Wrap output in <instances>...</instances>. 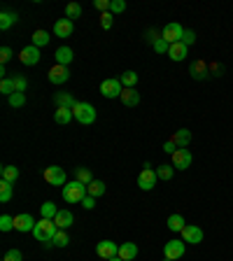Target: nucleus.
<instances>
[{"instance_id":"obj_4","label":"nucleus","mask_w":233,"mask_h":261,"mask_svg":"<svg viewBox=\"0 0 233 261\" xmlns=\"http://www.w3.org/2000/svg\"><path fill=\"white\" fill-rule=\"evenodd\" d=\"M42 177H45L47 184H52V187H65L68 184V177H65V171L63 168H58V166H49V168H45V173H42Z\"/></svg>"},{"instance_id":"obj_3","label":"nucleus","mask_w":233,"mask_h":261,"mask_svg":"<svg viewBox=\"0 0 233 261\" xmlns=\"http://www.w3.org/2000/svg\"><path fill=\"white\" fill-rule=\"evenodd\" d=\"M72 115H75V119H77L80 124H84V126L96 121V108H93L91 103H77L75 110H72Z\"/></svg>"},{"instance_id":"obj_8","label":"nucleus","mask_w":233,"mask_h":261,"mask_svg":"<svg viewBox=\"0 0 233 261\" xmlns=\"http://www.w3.org/2000/svg\"><path fill=\"white\" fill-rule=\"evenodd\" d=\"M121 91H124V84L119 80H105L100 84V93H103L105 98H119Z\"/></svg>"},{"instance_id":"obj_34","label":"nucleus","mask_w":233,"mask_h":261,"mask_svg":"<svg viewBox=\"0 0 233 261\" xmlns=\"http://www.w3.org/2000/svg\"><path fill=\"white\" fill-rule=\"evenodd\" d=\"M49 37H52V35H49L47 30H42V28H40V30H35V33H33V45L40 49V47L49 45Z\"/></svg>"},{"instance_id":"obj_9","label":"nucleus","mask_w":233,"mask_h":261,"mask_svg":"<svg viewBox=\"0 0 233 261\" xmlns=\"http://www.w3.org/2000/svg\"><path fill=\"white\" fill-rule=\"evenodd\" d=\"M182 240L189 245H201L203 243V231L201 226H194V224H187L182 229Z\"/></svg>"},{"instance_id":"obj_36","label":"nucleus","mask_w":233,"mask_h":261,"mask_svg":"<svg viewBox=\"0 0 233 261\" xmlns=\"http://www.w3.org/2000/svg\"><path fill=\"white\" fill-rule=\"evenodd\" d=\"M0 91H2L7 98L12 96V93H17V91H14V80H12V77H5V80L0 82Z\"/></svg>"},{"instance_id":"obj_35","label":"nucleus","mask_w":233,"mask_h":261,"mask_svg":"<svg viewBox=\"0 0 233 261\" xmlns=\"http://www.w3.org/2000/svg\"><path fill=\"white\" fill-rule=\"evenodd\" d=\"M65 17L70 19H80L82 17V5L80 2H70V5H68V7H65Z\"/></svg>"},{"instance_id":"obj_39","label":"nucleus","mask_w":233,"mask_h":261,"mask_svg":"<svg viewBox=\"0 0 233 261\" xmlns=\"http://www.w3.org/2000/svg\"><path fill=\"white\" fill-rule=\"evenodd\" d=\"M7 100L12 108H24V105H26V93H12Z\"/></svg>"},{"instance_id":"obj_12","label":"nucleus","mask_w":233,"mask_h":261,"mask_svg":"<svg viewBox=\"0 0 233 261\" xmlns=\"http://www.w3.org/2000/svg\"><path fill=\"white\" fill-rule=\"evenodd\" d=\"M40 49H37L35 45H28V47H24L21 52H19V58H21V63L24 65H35V63H40Z\"/></svg>"},{"instance_id":"obj_6","label":"nucleus","mask_w":233,"mask_h":261,"mask_svg":"<svg viewBox=\"0 0 233 261\" xmlns=\"http://www.w3.org/2000/svg\"><path fill=\"white\" fill-rule=\"evenodd\" d=\"M156 180H159V175H156V171H152V168H143V173L138 175V187L143 191H149L156 187Z\"/></svg>"},{"instance_id":"obj_5","label":"nucleus","mask_w":233,"mask_h":261,"mask_svg":"<svg viewBox=\"0 0 233 261\" xmlns=\"http://www.w3.org/2000/svg\"><path fill=\"white\" fill-rule=\"evenodd\" d=\"M182 33H184V28L179 26L177 21H171V24L163 26L161 37L168 42V45H175V42H182Z\"/></svg>"},{"instance_id":"obj_32","label":"nucleus","mask_w":233,"mask_h":261,"mask_svg":"<svg viewBox=\"0 0 233 261\" xmlns=\"http://www.w3.org/2000/svg\"><path fill=\"white\" fill-rule=\"evenodd\" d=\"M156 175H159V180H163V182H168V180H173V175H175V166H166V163H163V166H159V168H156Z\"/></svg>"},{"instance_id":"obj_28","label":"nucleus","mask_w":233,"mask_h":261,"mask_svg":"<svg viewBox=\"0 0 233 261\" xmlns=\"http://www.w3.org/2000/svg\"><path fill=\"white\" fill-rule=\"evenodd\" d=\"M12 194H14V184L12 182H0V203H7L12 201Z\"/></svg>"},{"instance_id":"obj_11","label":"nucleus","mask_w":233,"mask_h":261,"mask_svg":"<svg viewBox=\"0 0 233 261\" xmlns=\"http://www.w3.org/2000/svg\"><path fill=\"white\" fill-rule=\"evenodd\" d=\"M35 224H37V222L33 219V215H28V212L14 217V231H19V233H28V231H33Z\"/></svg>"},{"instance_id":"obj_20","label":"nucleus","mask_w":233,"mask_h":261,"mask_svg":"<svg viewBox=\"0 0 233 261\" xmlns=\"http://www.w3.org/2000/svg\"><path fill=\"white\" fill-rule=\"evenodd\" d=\"M119 259H124V261H131L138 257V245L135 243H124V245H119V254H116Z\"/></svg>"},{"instance_id":"obj_45","label":"nucleus","mask_w":233,"mask_h":261,"mask_svg":"<svg viewBox=\"0 0 233 261\" xmlns=\"http://www.w3.org/2000/svg\"><path fill=\"white\" fill-rule=\"evenodd\" d=\"M82 207H84V210H93V207H96V198L87 194V196L82 198Z\"/></svg>"},{"instance_id":"obj_46","label":"nucleus","mask_w":233,"mask_h":261,"mask_svg":"<svg viewBox=\"0 0 233 261\" xmlns=\"http://www.w3.org/2000/svg\"><path fill=\"white\" fill-rule=\"evenodd\" d=\"M24 257H21V252L19 250H7V254H5V259L2 261H21Z\"/></svg>"},{"instance_id":"obj_18","label":"nucleus","mask_w":233,"mask_h":261,"mask_svg":"<svg viewBox=\"0 0 233 261\" xmlns=\"http://www.w3.org/2000/svg\"><path fill=\"white\" fill-rule=\"evenodd\" d=\"M171 140L177 145V149H187V145L191 143V131H187V128H179V131H175V135H173Z\"/></svg>"},{"instance_id":"obj_37","label":"nucleus","mask_w":233,"mask_h":261,"mask_svg":"<svg viewBox=\"0 0 233 261\" xmlns=\"http://www.w3.org/2000/svg\"><path fill=\"white\" fill-rule=\"evenodd\" d=\"M12 80H14V91H17V93H26L28 80L24 77V75H17V77H12Z\"/></svg>"},{"instance_id":"obj_27","label":"nucleus","mask_w":233,"mask_h":261,"mask_svg":"<svg viewBox=\"0 0 233 261\" xmlns=\"http://www.w3.org/2000/svg\"><path fill=\"white\" fill-rule=\"evenodd\" d=\"M17 12H7V9H5V12H2V14H0V28H2V30H7L9 26H14V24H17Z\"/></svg>"},{"instance_id":"obj_2","label":"nucleus","mask_w":233,"mask_h":261,"mask_svg":"<svg viewBox=\"0 0 233 261\" xmlns=\"http://www.w3.org/2000/svg\"><path fill=\"white\" fill-rule=\"evenodd\" d=\"M61 194H63V201H65V203H82V198L87 196V184L72 180L63 187Z\"/></svg>"},{"instance_id":"obj_41","label":"nucleus","mask_w":233,"mask_h":261,"mask_svg":"<svg viewBox=\"0 0 233 261\" xmlns=\"http://www.w3.org/2000/svg\"><path fill=\"white\" fill-rule=\"evenodd\" d=\"M152 47H154V52H156V54H168V49H171V45H168L163 37H159V40H156Z\"/></svg>"},{"instance_id":"obj_14","label":"nucleus","mask_w":233,"mask_h":261,"mask_svg":"<svg viewBox=\"0 0 233 261\" xmlns=\"http://www.w3.org/2000/svg\"><path fill=\"white\" fill-rule=\"evenodd\" d=\"M171 159H173L175 171H187L189 166H191V152H189V149H177Z\"/></svg>"},{"instance_id":"obj_19","label":"nucleus","mask_w":233,"mask_h":261,"mask_svg":"<svg viewBox=\"0 0 233 261\" xmlns=\"http://www.w3.org/2000/svg\"><path fill=\"white\" fill-rule=\"evenodd\" d=\"M72 49L70 47H58V49H56V54H54V58H56V63L58 65H65V68H68V65L72 63Z\"/></svg>"},{"instance_id":"obj_38","label":"nucleus","mask_w":233,"mask_h":261,"mask_svg":"<svg viewBox=\"0 0 233 261\" xmlns=\"http://www.w3.org/2000/svg\"><path fill=\"white\" fill-rule=\"evenodd\" d=\"M52 243H54V247H65V245L70 243V238H68V233H65L63 229H58V233L54 235V240H52Z\"/></svg>"},{"instance_id":"obj_13","label":"nucleus","mask_w":233,"mask_h":261,"mask_svg":"<svg viewBox=\"0 0 233 261\" xmlns=\"http://www.w3.org/2000/svg\"><path fill=\"white\" fill-rule=\"evenodd\" d=\"M182 254H184V243H182V240H168L166 247H163V257L171 261L182 259Z\"/></svg>"},{"instance_id":"obj_50","label":"nucleus","mask_w":233,"mask_h":261,"mask_svg":"<svg viewBox=\"0 0 233 261\" xmlns=\"http://www.w3.org/2000/svg\"><path fill=\"white\" fill-rule=\"evenodd\" d=\"M159 37H161V33H159V30H147V37H145V40H147V42H156V40H159Z\"/></svg>"},{"instance_id":"obj_1","label":"nucleus","mask_w":233,"mask_h":261,"mask_svg":"<svg viewBox=\"0 0 233 261\" xmlns=\"http://www.w3.org/2000/svg\"><path fill=\"white\" fill-rule=\"evenodd\" d=\"M56 233H58V226L54 224V219H40L33 229V235L40 243H52Z\"/></svg>"},{"instance_id":"obj_15","label":"nucleus","mask_w":233,"mask_h":261,"mask_svg":"<svg viewBox=\"0 0 233 261\" xmlns=\"http://www.w3.org/2000/svg\"><path fill=\"white\" fill-rule=\"evenodd\" d=\"M189 75H191L194 80H205L207 75H210V63H205V61H194V63L189 65Z\"/></svg>"},{"instance_id":"obj_44","label":"nucleus","mask_w":233,"mask_h":261,"mask_svg":"<svg viewBox=\"0 0 233 261\" xmlns=\"http://www.w3.org/2000/svg\"><path fill=\"white\" fill-rule=\"evenodd\" d=\"M194 42H196V33H194V30H187V28H184V33H182V45H194Z\"/></svg>"},{"instance_id":"obj_51","label":"nucleus","mask_w":233,"mask_h":261,"mask_svg":"<svg viewBox=\"0 0 233 261\" xmlns=\"http://www.w3.org/2000/svg\"><path fill=\"white\" fill-rule=\"evenodd\" d=\"M110 261H124V259H119V257H115V259H110Z\"/></svg>"},{"instance_id":"obj_48","label":"nucleus","mask_w":233,"mask_h":261,"mask_svg":"<svg viewBox=\"0 0 233 261\" xmlns=\"http://www.w3.org/2000/svg\"><path fill=\"white\" fill-rule=\"evenodd\" d=\"M9 58H12V49H9V47H2V49H0V61H2V65L7 63Z\"/></svg>"},{"instance_id":"obj_42","label":"nucleus","mask_w":233,"mask_h":261,"mask_svg":"<svg viewBox=\"0 0 233 261\" xmlns=\"http://www.w3.org/2000/svg\"><path fill=\"white\" fill-rule=\"evenodd\" d=\"M124 9H126L124 0H112V5H110V14H121Z\"/></svg>"},{"instance_id":"obj_30","label":"nucleus","mask_w":233,"mask_h":261,"mask_svg":"<svg viewBox=\"0 0 233 261\" xmlns=\"http://www.w3.org/2000/svg\"><path fill=\"white\" fill-rule=\"evenodd\" d=\"M119 82L124 84V89H135V84H138V75H135L133 70H126L121 77H119Z\"/></svg>"},{"instance_id":"obj_47","label":"nucleus","mask_w":233,"mask_h":261,"mask_svg":"<svg viewBox=\"0 0 233 261\" xmlns=\"http://www.w3.org/2000/svg\"><path fill=\"white\" fill-rule=\"evenodd\" d=\"M93 5H96V9H100V12L105 14V12H110V5H112V0H96Z\"/></svg>"},{"instance_id":"obj_26","label":"nucleus","mask_w":233,"mask_h":261,"mask_svg":"<svg viewBox=\"0 0 233 261\" xmlns=\"http://www.w3.org/2000/svg\"><path fill=\"white\" fill-rule=\"evenodd\" d=\"M40 215H42V219H54V217L58 215V207H56L54 201H47V203H42V207H40Z\"/></svg>"},{"instance_id":"obj_16","label":"nucleus","mask_w":233,"mask_h":261,"mask_svg":"<svg viewBox=\"0 0 233 261\" xmlns=\"http://www.w3.org/2000/svg\"><path fill=\"white\" fill-rule=\"evenodd\" d=\"M72 30H75V24H72L70 19H58L54 24V35L56 37H70Z\"/></svg>"},{"instance_id":"obj_31","label":"nucleus","mask_w":233,"mask_h":261,"mask_svg":"<svg viewBox=\"0 0 233 261\" xmlns=\"http://www.w3.org/2000/svg\"><path fill=\"white\" fill-rule=\"evenodd\" d=\"M75 180L82 182V184H87L89 187L91 182H93V175H91L89 168H75Z\"/></svg>"},{"instance_id":"obj_25","label":"nucleus","mask_w":233,"mask_h":261,"mask_svg":"<svg viewBox=\"0 0 233 261\" xmlns=\"http://www.w3.org/2000/svg\"><path fill=\"white\" fill-rule=\"evenodd\" d=\"M184 217L179 215V212H175V215H171L168 217V229L171 231H175V233H182V229H184Z\"/></svg>"},{"instance_id":"obj_21","label":"nucleus","mask_w":233,"mask_h":261,"mask_svg":"<svg viewBox=\"0 0 233 261\" xmlns=\"http://www.w3.org/2000/svg\"><path fill=\"white\" fill-rule=\"evenodd\" d=\"M72 222H75V217H72L70 210H58V215L54 217V224L58 226V229H68V226H72Z\"/></svg>"},{"instance_id":"obj_40","label":"nucleus","mask_w":233,"mask_h":261,"mask_svg":"<svg viewBox=\"0 0 233 261\" xmlns=\"http://www.w3.org/2000/svg\"><path fill=\"white\" fill-rule=\"evenodd\" d=\"M14 229V217H9V215H2L0 217V231H12Z\"/></svg>"},{"instance_id":"obj_24","label":"nucleus","mask_w":233,"mask_h":261,"mask_svg":"<svg viewBox=\"0 0 233 261\" xmlns=\"http://www.w3.org/2000/svg\"><path fill=\"white\" fill-rule=\"evenodd\" d=\"M70 119H75V115H72V110L70 108H56L54 112V121L56 124H70Z\"/></svg>"},{"instance_id":"obj_22","label":"nucleus","mask_w":233,"mask_h":261,"mask_svg":"<svg viewBox=\"0 0 233 261\" xmlns=\"http://www.w3.org/2000/svg\"><path fill=\"white\" fill-rule=\"evenodd\" d=\"M119 98H121V103H124L126 108H135V105L140 103V93H138L135 89H124Z\"/></svg>"},{"instance_id":"obj_17","label":"nucleus","mask_w":233,"mask_h":261,"mask_svg":"<svg viewBox=\"0 0 233 261\" xmlns=\"http://www.w3.org/2000/svg\"><path fill=\"white\" fill-rule=\"evenodd\" d=\"M54 103L56 108H70V110H75V105H77V100H75L70 91H58L54 96Z\"/></svg>"},{"instance_id":"obj_7","label":"nucleus","mask_w":233,"mask_h":261,"mask_svg":"<svg viewBox=\"0 0 233 261\" xmlns=\"http://www.w3.org/2000/svg\"><path fill=\"white\" fill-rule=\"evenodd\" d=\"M96 254H98L100 259H105V261L115 259L116 254H119V245L112 243V240H100V243L96 245Z\"/></svg>"},{"instance_id":"obj_33","label":"nucleus","mask_w":233,"mask_h":261,"mask_svg":"<svg viewBox=\"0 0 233 261\" xmlns=\"http://www.w3.org/2000/svg\"><path fill=\"white\" fill-rule=\"evenodd\" d=\"M2 180L14 184V182L19 180V168L17 166H2Z\"/></svg>"},{"instance_id":"obj_29","label":"nucleus","mask_w":233,"mask_h":261,"mask_svg":"<svg viewBox=\"0 0 233 261\" xmlns=\"http://www.w3.org/2000/svg\"><path fill=\"white\" fill-rule=\"evenodd\" d=\"M87 194H89V196H93V198L103 196V194H105V182L93 180V182L89 184V187H87Z\"/></svg>"},{"instance_id":"obj_43","label":"nucleus","mask_w":233,"mask_h":261,"mask_svg":"<svg viewBox=\"0 0 233 261\" xmlns=\"http://www.w3.org/2000/svg\"><path fill=\"white\" fill-rule=\"evenodd\" d=\"M112 24H115V17H112L110 12H105V14H100V26L105 28V30H110V28H112Z\"/></svg>"},{"instance_id":"obj_23","label":"nucleus","mask_w":233,"mask_h":261,"mask_svg":"<svg viewBox=\"0 0 233 261\" xmlns=\"http://www.w3.org/2000/svg\"><path fill=\"white\" fill-rule=\"evenodd\" d=\"M187 52H189L187 45L175 42V45H171V49H168V56H171L173 61H184V58H187Z\"/></svg>"},{"instance_id":"obj_49","label":"nucleus","mask_w":233,"mask_h":261,"mask_svg":"<svg viewBox=\"0 0 233 261\" xmlns=\"http://www.w3.org/2000/svg\"><path fill=\"white\" fill-rule=\"evenodd\" d=\"M163 152H166V154H171V156H173V154L177 152V145L173 143V140H168V143L163 145Z\"/></svg>"},{"instance_id":"obj_10","label":"nucleus","mask_w":233,"mask_h":261,"mask_svg":"<svg viewBox=\"0 0 233 261\" xmlns=\"http://www.w3.org/2000/svg\"><path fill=\"white\" fill-rule=\"evenodd\" d=\"M47 75H49V82H52V84H65V82L70 80V68H65V65H52V68H49V72H47Z\"/></svg>"}]
</instances>
